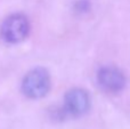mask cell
Instances as JSON below:
<instances>
[{
  "label": "cell",
  "instance_id": "1",
  "mask_svg": "<svg viewBox=\"0 0 130 129\" xmlns=\"http://www.w3.org/2000/svg\"><path fill=\"white\" fill-rule=\"evenodd\" d=\"M50 90V75L45 68H36L27 72L22 81V91L26 97L42 98Z\"/></svg>",
  "mask_w": 130,
  "mask_h": 129
},
{
  "label": "cell",
  "instance_id": "3",
  "mask_svg": "<svg viewBox=\"0 0 130 129\" xmlns=\"http://www.w3.org/2000/svg\"><path fill=\"white\" fill-rule=\"evenodd\" d=\"M64 110L69 116L81 117L87 113L90 107V98L86 90L81 88H73L65 94Z\"/></svg>",
  "mask_w": 130,
  "mask_h": 129
},
{
  "label": "cell",
  "instance_id": "4",
  "mask_svg": "<svg viewBox=\"0 0 130 129\" xmlns=\"http://www.w3.org/2000/svg\"><path fill=\"white\" fill-rule=\"evenodd\" d=\"M98 84L108 93H119L126 87V77L118 68L104 66L97 73Z\"/></svg>",
  "mask_w": 130,
  "mask_h": 129
},
{
  "label": "cell",
  "instance_id": "2",
  "mask_svg": "<svg viewBox=\"0 0 130 129\" xmlns=\"http://www.w3.org/2000/svg\"><path fill=\"white\" fill-rule=\"evenodd\" d=\"M30 32V23L23 14H14L4 21L0 27V33L5 41L17 43L23 41Z\"/></svg>",
  "mask_w": 130,
  "mask_h": 129
}]
</instances>
